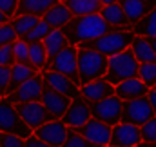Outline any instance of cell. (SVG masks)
<instances>
[{
    "label": "cell",
    "mask_w": 156,
    "mask_h": 147,
    "mask_svg": "<svg viewBox=\"0 0 156 147\" xmlns=\"http://www.w3.org/2000/svg\"><path fill=\"white\" fill-rule=\"evenodd\" d=\"M13 55H15V64H29V44L18 38L13 44Z\"/></svg>",
    "instance_id": "1f68e13d"
},
{
    "label": "cell",
    "mask_w": 156,
    "mask_h": 147,
    "mask_svg": "<svg viewBox=\"0 0 156 147\" xmlns=\"http://www.w3.org/2000/svg\"><path fill=\"white\" fill-rule=\"evenodd\" d=\"M122 100L116 95L104 98L100 102L91 104V116L94 120H100L104 124H107L109 127H115L116 124L122 122Z\"/></svg>",
    "instance_id": "ba28073f"
},
{
    "label": "cell",
    "mask_w": 156,
    "mask_h": 147,
    "mask_svg": "<svg viewBox=\"0 0 156 147\" xmlns=\"http://www.w3.org/2000/svg\"><path fill=\"white\" fill-rule=\"evenodd\" d=\"M140 144H142L140 127H136L133 124H125V122H120L113 127L109 147H136Z\"/></svg>",
    "instance_id": "9a60e30c"
},
{
    "label": "cell",
    "mask_w": 156,
    "mask_h": 147,
    "mask_svg": "<svg viewBox=\"0 0 156 147\" xmlns=\"http://www.w3.org/2000/svg\"><path fill=\"white\" fill-rule=\"evenodd\" d=\"M153 116H154V111H153V106H151L147 96L127 100L122 104V122H125V124H133L136 127H142Z\"/></svg>",
    "instance_id": "52a82bcc"
},
{
    "label": "cell",
    "mask_w": 156,
    "mask_h": 147,
    "mask_svg": "<svg viewBox=\"0 0 156 147\" xmlns=\"http://www.w3.org/2000/svg\"><path fill=\"white\" fill-rule=\"evenodd\" d=\"M0 100H2V96H0Z\"/></svg>",
    "instance_id": "7dc6e473"
},
{
    "label": "cell",
    "mask_w": 156,
    "mask_h": 147,
    "mask_svg": "<svg viewBox=\"0 0 156 147\" xmlns=\"http://www.w3.org/2000/svg\"><path fill=\"white\" fill-rule=\"evenodd\" d=\"M154 89H156V87H154Z\"/></svg>",
    "instance_id": "c3c4849f"
},
{
    "label": "cell",
    "mask_w": 156,
    "mask_h": 147,
    "mask_svg": "<svg viewBox=\"0 0 156 147\" xmlns=\"http://www.w3.org/2000/svg\"><path fill=\"white\" fill-rule=\"evenodd\" d=\"M136 147H156V144H147V142H142L140 145H136Z\"/></svg>",
    "instance_id": "ee69618b"
},
{
    "label": "cell",
    "mask_w": 156,
    "mask_h": 147,
    "mask_svg": "<svg viewBox=\"0 0 156 147\" xmlns=\"http://www.w3.org/2000/svg\"><path fill=\"white\" fill-rule=\"evenodd\" d=\"M123 13L127 15L131 26L144 20L151 11L156 9V0H120Z\"/></svg>",
    "instance_id": "e0dca14e"
},
{
    "label": "cell",
    "mask_w": 156,
    "mask_h": 147,
    "mask_svg": "<svg viewBox=\"0 0 156 147\" xmlns=\"http://www.w3.org/2000/svg\"><path fill=\"white\" fill-rule=\"evenodd\" d=\"M47 60H49V56H47V51H45V47H44L42 42L29 44V64H31L38 73L45 71Z\"/></svg>",
    "instance_id": "83f0119b"
},
{
    "label": "cell",
    "mask_w": 156,
    "mask_h": 147,
    "mask_svg": "<svg viewBox=\"0 0 156 147\" xmlns=\"http://www.w3.org/2000/svg\"><path fill=\"white\" fill-rule=\"evenodd\" d=\"M40 74H42L44 84H47L53 91L62 93V95L69 96L71 100L80 96V87H78L73 80H69L67 76L58 74V73H53V71H42Z\"/></svg>",
    "instance_id": "2e32d148"
},
{
    "label": "cell",
    "mask_w": 156,
    "mask_h": 147,
    "mask_svg": "<svg viewBox=\"0 0 156 147\" xmlns=\"http://www.w3.org/2000/svg\"><path fill=\"white\" fill-rule=\"evenodd\" d=\"M37 74H38V71L31 64H15L11 67V84H9V89H7V96Z\"/></svg>",
    "instance_id": "cb8c5ba5"
},
{
    "label": "cell",
    "mask_w": 156,
    "mask_h": 147,
    "mask_svg": "<svg viewBox=\"0 0 156 147\" xmlns=\"http://www.w3.org/2000/svg\"><path fill=\"white\" fill-rule=\"evenodd\" d=\"M67 133H69V127L62 120H51V122L44 124L42 127L33 131V134L38 140L45 142L47 145H51V147H62L64 145V142L67 138Z\"/></svg>",
    "instance_id": "8fae6325"
},
{
    "label": "cell",
    "mask_w": 156,
    "mask_h": 147,
    "mask_svg": "<svg viewBox=\"0 0 156 147\" xmlns=\"http://www.w3.org/2000/svg\"><path fill=\"white\" fill-rule=\"evenodd\" d=\"M76 69L80 87L85 84H91L94 80L104 78L107 73V58L93 49H80L76 55Z\"/></svg>",
    "instance_id": "3957f363"
},
{
    "label": "cell",
    "mask_w": 156,
    "mask_h": 147,
    "mask_svg": "<svg viewBox=\"0 0 156 147\" xmlns=\"http://www.w3.org/2000/svg\"><path fill=\"white\" fill-rule=\"evenodd\" d=\"M60 0H18V7H16V15H33V16H38L44 18V15L53 7L56 5Z\"/></svg>",
    "instance_id": "603a6c76"
},
{
    "label": "cell",
    "mask_w": 156,
    "mask_h": 147,
    "mask_svg": "<svg viewBox=\"0 0 156 147\" xmlns=\"http://www.w3.org/2000/svg\"><path fill=\"white\" fill-rule=\"evenodd\" d=\"M0 147H26V140L15 134H2L0 133Z\"/></svg>",
    "instance_id": "8d00e7d4"
},
{
    "label": "cell",
    "mask_w": 156,
    "mask_h": 147,
    "mask_svg": "<svg viewBox=\"0 0 156 147\" xmlns=\"http://www.w3.org/2000/svg\"><path fill=\"white\" fill-rule=\"evenodd\" d=\"M129 49L134 55L138 64H156V53L153 49V45H151V40L147 37L136 35Z\"/></svg>",
    "instance_id": "44dd1931"
},
{
    "label": "cell",
    "mask_w": 156,
    "mask_h": 147,
    "mask_svg": "<svg viewBox=\"0 0 156 147\" xmlns=\"http://www.w3.org/2000/svg\"><path fill=\"white\" fill-rule=\"evenodd\" d=\"M15 107H16L18 114L22 116V120L26 122V125H27L31 131H35V129L42 127L44 124H47V122L55 120V118L49 114V111H47L45 107H44V106H42V102H27V104H16Z\"/></svg>",
    "instance_id": "30bf717a"
},
{
    "label": "cell",
    "mask_w": 156,
    "mask_h": 147,
    "mask_svg": "<svg viewBox=\"0 0 156 147\" xmlns=\"http://www.w3.org/2000/svg\"><path fill=\"white\" fill-rule=\"evenodd\" d=\"M134 37H136V35H134L131 29H122V31L111 29L109 33L94 38V40H91V42H85V44H82V45H78V47H80V49H93V51L104 55L105 58H109V56H115L118 53L129 49L131 44H133V40H134Z\"/></svg>",
    "instance_id": "7a4b0ae2"
},
{
    "label": "cell",
    "mask_w": 156,
    "mask_h": 147,
    "mask_svg": "<svg viewBox=\"0 0 156 147\" xmlns=\"http://www.w3.org/2000/svg\"><path fill=\"white\" fill-rule=\"evenodd\" d=\"M26 147H51V145H47L45 142L38 140V138L33 134V136H29V138L26 140Z\"/></svg>",
    "instance_id": "ab89813d"
},
{
    "label": "cell",
    "mask_w": 156,
    "mask_h": 147,
    "mask_svg": "<svg viewBox=\"0 0 156 147\" xmlns=\"http://www.w3.org/2000/svg\"><path fill=\"white\" fill-rule=\"evenodd\" d=\"M62 147H93V145L78 133L76 129H69L67 138H66V142H64Z\"/></svg>",
    "instance_id": "e575fe53"
},
{
    "label": "cell",
    "mask_w": 156,
    "mask_h": 147,
    "mask_svg": "<svg viewBox=\"0 0 156 147\" xmlns=\"http://www.w3.org/2000/svg\"><path fill=\"white\" fill-rule=\"evenodd\" d=\"M91 104L87 100L82 98V95L78 98H73L69 107L66 111V114L62 116V122L69 127V129H80L83 124H87L91 120Z\"/></svg>",
    "instance_id": "7c38bea8"
},
{
    "label": "cell",
    "mask_w": 156,
    "mask_h": 147,
    "mask_svg": "<svg viewBox=\"0 0 156 147\" xmlns=\"http://www.w3.org/2000/svg\"><path fill=\"white\" fill-rule=\"evenodd\" d=\"M76 55H78V47L76 45H67L64 47L58 55H55L53 58L47 60V67L45 71H53V73L64 74L69 80H73L80 87V80H78V69H76Z\"/></svg>",
    "instance_id": "8992f818"
},
{
    "label": "cell",
    "mask_w": 156,
    "mask_h": 147,
    "mask_svg": "<svg viewBox=\"0 0 156 147\" xmlns=\"http://www.w3.org/2000/svg\"><path fill=\"white\" fill-rule=\"evenodd\" d=\"M42 85H44V80H42V74L33 76L31 80H27L26 84H22L15 93H11L9 96H5L7 102L11 104H27V102H40V96H42Z\"/></svg>",
    "instance_id": "5bb4252c"
},
{
    "label": "cell",
    "mask_w": 156,
    "mask_h": 147,
    "mask_svg": "<svg viewBox=\"0 0 156 147\" xmlns=\"http://www.w3.org/2000/svg\"><path fill=\"white\" fill-rule=\"evenodd\" d=\"M151 40V45H153V49H154V53H156V38H149Z\"/></svg>",
    "instance_id": "f6af8a7d"
},
{
    "label": "cell",
    "mask_w": 156,
    "mask_h": 147,
    "mask_svg": "<svg viewBox=\"0 0 156 147\" xmlns=\"http://www.w3.org/2000/svg\"><path fill=\"white\" fill-rule=\"evenodd\" d=\"M131 31L134 35L140 37H147V38H156V9L151 11L144 20H140L138 24L131 26Z\"/></svg>",
    "instance_id": "f1b7e54d"
},
{
    "label": "cell",
    "mask_w": 156,
    "mask_h": 147,
    "mask_svg": "<svg viewBox=\"0 0 156 147\" xmlns=\"http://www.w3.org/2000/svg\"><path fill=\"white\" fill-rule=\"evenodd\" d=\"M80 95L89 104H94V102H100L104 98L113 96L115 95V85H111L105 78H100V80H94L91 84L82 85L80 87Z\"/></svg>",
    "instance_id": "ac0fdd59"
},
{
    "label": "cell",
    "mask_w": 156,
    "mask_h": 147,
    "mask_svg": "<svg viewBox=\"0 0 156 147\" xmlns=\"http://www.w3.org/2000/svg\"><path fill=\"white\" fill-rule=\"evenodd\" d=\"M16 7H18V0H0V11L9 20L16 15Z\"/></svg>",
    "instance_id": "f35d334b"
},
{
    "label": "cell",
    "mask_w": 156,
    "mask_h": 147,
    "mask_svg": "<svg viewBox=\"0 0 156 147\" xmlns=\"http://www.w3.org/2000/svg\"><path fill=\"white\" fill-rule=\"evenodd\" d=\"M102 4V7H107V5H113V4H118L120 0H98Z\"/></svg>",
    "instance_id": "b9f144b4"
},
{
    "label": "cell",
    "mask_w": 156,
    "mask_h": 147,
    "mask_svg": "<svg viewBox=\"0 0 156 147\" xmlns=\"http://www.w3.org/2000/svg\"><path fill=\"white\" fill-rule=\"evenodd\" d=\"M42 18L38 16H33V15H18V16H13L11 20H9V24L13 26V29H15V33H16V37L18 38H24L37 24H38Z\"/></svg>",
    "instance_id": "4316f807"
},
{
    "label": "cell",
    "mask_w": 156,
    "mask_h": 147,
    "mask_svg": "<svg viewBox=\"0 0 156 147\" xmlns=\"http://www.w3.org/2000/svg\"><path fill=\"white\" fill-rule=\"evenodd\" d=\"M100 16L107 22V26H109L111 29H118V31H122V29H131V22H129L127 15L123 13L120 2H118V4H113V5H107V7H102Z\"/></svg>",
    "instance_id": "ffe728a7"
},
{
    "label": "cell",
    "mask_w": 156,
    "mask_h": 147,
    "mask_svg": "<svg viewBox=\"0 0 156 147\" xmlns=\"http://www.w3.org/2000/svg\"><path fill=\"white\" fill-rule=\"evenodd\" d=\"M73 13L67 9V5L64 2H58L56 5H53L45 15H44V22H47L53 29H64L71 20H73Z\"/></svg>",
    "instance_id": "7402d4cb"
},
{
    "label": "cell",
    "mask_w": 156,
    "mask_h": 147,
    "mask_svg": "<svg viewBox=\"0 0 156 147\" xmlns=\"http://www.w3.org/2000/svg\"><path fill=\"white\" fill-rule=\"evenodd\" d=\"M42 44H44V47H45V51H47V56H49V58H53V56H55V55H58L64 47H67V45H69V42H67L66 35L62 33V29H53V31L45 37V40H44Z\"/></svg>",
    "instance_id": "484cf974"
},
{
    "label": "cell",
    "mask_w": 156,
    "mask_h": 147,
    "mask_svg": "<svg viewBox=\"0 0 156 147\" xmlns=\"http://www.w3.org/2000/svg\"><path fill=\"white\" fill-rule=\"evenodd\" d=\"M147 98H149V102H151V106H153V111H154L156 114V89H149V93H147Z\"/></svg>",
    "instance_id": "60d3db41"
},
{
    "label": "cell",
    "mask_w": 156,
    "mask_h": 147,
    "mask_svg": "<svg viewBox=\"0 0 156 147\" xmlns=\"http://www.w3.org/2000/svg\"><path fill=\"white\" fill-rule=\"evenodd\" d=\"M9 84H11V67L0 66V96H2V98L7 96Z\"/></svg>",
    "instance_id": "d590c367"
},
{
    "label": "cell",
    "mask_w": 156,
    "mask_h": 147,
    "mask_svg": "<svg viewBox=\"0 0 156 147\" xmlns=\"http://www.w3.org/2000/svg\"><path fill=\"white\" fill-rule=\"evenodd\" d=\"M147 93H149V87L138 76L136 78H129V80L115 85V95L122 102L134 100V98H144V96H147Z\"/></svg>",
    "instance_id": "d6986e66"
},
{
    "label": "cell",
    "mask_w": 156,
    "mask_h": 147,
    "mask_svg": "<svg viewBox=\"0 0 156 147\" xmlns=\"http://www.w3.org/2000/svg\"><path fill=\"white\" fill-rule=\"evenodd\" d=\"M40 102L45 109L49 111V114L55 118V120H62V116L66 114V111L71 104V98L62 95V93H56L53 91L47 84L42 85V96H40Z\"/></svg>",
    "instance_id": "4fadbf2b"
},
{
    "label": "cell",
    "mask_w": 156,
    "mask_h": 147,
    "mask_svg": "<svg viewBox=\"0 0 156 147\" xmlns=\"http://www.w3.org/2000/svg\"><path fill=\"white\" fill-rule=\"evenodd\" d=\"M0 66L13 67L15 66V55H13V45L0 47Z\"/></svg>",
    "instance_id": "74e56055"
},
{
    "label": "cell",
    "mask_w": 156,
    "mask_h": 147,
    "mask_svg": "<svg viewBox=\"0 0 156 147\" xmlns=\"http://www.w3.org/2000/svg\"><path fill=\"white\" fill-rule=\"evenodd\" d=\"M138 67H140V64L136 62L131 49H125V51L118 53L115 56L107 58V73H105L104 78L111 85H118V84H122L129 78H136L138 76Z\"/></svg>",
    "instance_id": "277c9868"
},
{
    "label": "cell",
    "mask_w": 156,
    "mask_h": 147,
    "mask_svg": "<svg viewBox=\"0 0 156 147\" xmlns=\"http://www.w3.org/2000/svg\"><path fill=\"white\" fill-rule=\"evenodd\" d=\"M60 2H66V0H60Z\"/></svg>",
    "instance_id": "bcb514c9"
},
{
    "label": "cell",
    "mask_w": 156,
    "mask_h": 147,
    "mask_svg": "<svg viewBox=\"0 0 156 147\" xmlns=\"http://www.w3.org/2000/svg\"><path fill=\"white\" fill-rule=\"evenodd\" d=\"M140 133H142V142L156 144V114L140 127Z\"/></svg>",
    "instance_id": "d6a6232c"
},
{
    "label": "cell",
    "mask_w": 156,
    "mask_h": 147,
    "mask_svg": "<svg viewBox=\"0 0 156 147\" xmlns=\"http://www.w3.org/2000/svg\"><path fill=\"white\" fill-rule=\"evenodd\" d=\"M7 22H9V18H7V16L0 11V26H2V24H7Z\"/></svg>",
    "instance_id": "7bdbcfd3"
},
{
    "label": "cell",
    "mask_w": 156,
    "mask_h": 147,
    "mask_svg": "<svg viewBox=\"0 0 156 147\" xmlns=\"http://www.w3.org/2000/svg\"><path fill=\"white\" fill-rule=\"evenodd\" d=\"M138 78L149 87H156V64H140L138 67Z\"/></svg>",
    "instance_id": "4dcf8cb0"
},
{
    "label": "cell",
    "mask_w": 156,
    "mask_h": 147,
    "mask_svg": "<svg viewBox=\"0 0 156 147\" xmlns=\"http://www.w3.org/2000/svg\"><path fill=\"white\" fill-rule=\"evenodd\" d=\"M111 27L107 26V22L98 15H87V16H75L64 29L62 33L66 35L67 42L71 45H82L85 42H91L94 38L102 37L105 33H109Z\"/></svg>",
    "instance_id": "6da1fadb"
},
{
    "label": "cell",
    "mask_w": 156,
    "mask_h": 147,
    "mask_svg": "<svg viewBox=\"0 0 156 147\" xmlns=\"http://www.w3.org/2000/svg\"><path fill=\"white\" fill-rule=\"evenodd\" d=\"M18 40L13 26L7 22V24H2L0 26V47H5V45H13L15 42Z\"/></svg>",
    "instance_id": "836d02e7"
},
{
    "label": "cell",
    "mask_w": 156,
    "mask_h": 147,
    "mask_svg": "<svg viewBox=\"0 0 156 147\" xmlns=\"http://www.w3.org/2000/svg\"><path fill=\"white\" fill-rule=\"evenodd\" d=\"M78 133L91 144L93 147H109L111 145V133L113 127H109L107 124L91 118L87 124H83L80 129H76Z\"/></svg>",
    "instance_id": "9c48e42d"
},
{
    "label": "cell",
    "mask_w": 156,
    "mask_h": 147,
    "mask_svg": "<svg viewBox=\"0 0 156 147\" xmlns=\"http://www.w3.org/2000/svg\"><path fill=\"white\" fill-rule=\"evenodd\" d=\"M53 31V27L47 24V22H44V20H40L38 24L26 35L24 38H20V40H24L26 44H35V42H44L45 40V37L49 35Z\"/></svg>",
    "instance_id": "f546056e"
},
{
    "label": "cell",
    "mask_w": 156,
    "mask_h": 147,
    "mask_svg": "<svg viewBox=\"0 0 156 147\" xmlns=\"http://www.w3.org/2000/svg\"><path fill=\"white\" fill-rule=\"evenodd\" d=\"M0 133L15 134V136H20L22 140H27L29 136H33V131L26 125L15 104L7 102L5 98L0 100Z\"/></svg>",
    "instance_id": "5b68a950"
},
{
    "label": "cell",
    "mask_w": 156,
    "mask_h": 147,
    "mask_svg": "<svg viewBox=\"0 0 156 147\" xmlns=\"http://www.w3.org/2000/svg\"><path fill=\"white\" fill-rule=\"evenodd\" d=\"M67 9L73 13V16H87V15H98L102 11V4L98 0H66L64 2Z\"/></svg>",
    "instance_id": "d4e9b609"
}]
</instances>
